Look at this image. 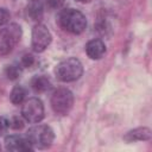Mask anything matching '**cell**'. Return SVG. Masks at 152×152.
<instances>
[{
  "mask_svg": "<svg viewBox=\"0 0 152 152\" xmlns=\"http://www.w3.org/2000/svg\"><path fill=\"white\" fill-rule=\"evenodd\" d=\"M58 23L63 30H65L66 32H70L72 34H80L87 27L86 15L75 8L63 10L59 13Z\"/></svg>",
  "mask_w": 152,
  "mask_h": 152,
  "instance_id": "1",
  "label": "cell"
},
{
  "mask_svg": "<svg viewBox=\"0 0 152 152\" xmlns=\"http://www.w3.org/2000/svg\"><path fill=\"white\" fill-rule=\"evenodd\" d=\"M55 74L57 78L62 82H74L82 76L83 65L80 59L75 57H70L61 61L56 65Z\"/></svg>",
  "mask_w": 152,
  "mask_h": 152,
  "instance_id": "2",
  "label": "cell"
},
{
  "mask_svg": "<svg viewBox=\"0 0 152 152\" xmlns=\"http://www.w3.org/2000/svg\"><path fill=\"white\" fill-rule=\"evenodd\" d=\"M26 137L36 148H48L55 140V132L49 125H34L26 132Z\"/></svg>",
  "mask_w": 152,
  "mask_h": 152,
  "instance_id": "3",
  "label": "cell"
},
{
  "mask_svg": "<svg viewBox=\"0 0 152 152\" xmlns=\"http://www.w3.org/2000/svg\"><path fill=\"white\" fill-rule=\"evenodd\" d=\"M21 38V27L20 25L12 23L4 26L0 30V57L7 56L12 52L15 45Z\"/></svg>",
  "mask_w": 152,
  "mask_h": 152,
  "instance_id": "4",
  "label": "cell"
},
{
  "mask_svg": "<svg viewBox=\"0 0 152 152\" xmlns=\"http://www.w3.org/2000/svg\"><path fill=\"white\" fill-rule=\"evenodd\" d=\"M50 103L57 115H68L74 106V95L66 88H58L52 93Z\"/></svg>",
  "mask_w": 152,
  "mask_h": 152,
  "instance_id": "5",
  "label": "cell"
},
{
  "mask_svg": "<svg viewBox=\"0 0 152 152\" xmlns=\"http://www.w3.org/2000/svg\"><path fill=\"white\" fill-rule=\"evenodd\" d=\"M44 104L38 97H30L23 102L21 116L25 121L31 124H38L44 119Z\"/></svg>",
  "mask_w": 152,
  "mask_h": 152,
  "instance_id": "6",
  "label": "cell"
},
{
  "mask_svg": "<svg viewBox=\"0 0 152 152\" xmlns=\"http://www.w3.org/2000/svg\"><path fill=\"white\" fill-rule=\"evenodd\" d=\"M52 36L49 28L44 24H37L32 28L31 46L36 52H43L51 44Z\"/></svg>",
  "mask_w": 152,
  "mask_h": 152,
  "instance_id": "7",
  "label": "cell"
},
{
  "mask_svg": "<svg viewBox=\"0 0 152 152\" xmlns=\"http://www.w3.org/2000/svg\"><path fill=\"white\" fill-rule=\"evenodd\" d=\"M5 147L7 151L11 152H28L34 148L26 135L23 137L17 134L8 135L5 138Z\"/></svg>",
  "mask_w": 152,
  "mask_h": 152,
  "instance_id": "8",
  "label": "cell"
},
{
  "mask_svg": "<svg viewBox=\"0 0 152 152\" xmlns=\"http://www.w3.org/2000/svg\"><path fill=\"white\" fill-rule=\"evenodd\" d=\"M86 52L90 59H100L106 53V45L101 39H91L86 45Z\"/></svg>",
  "mask_w": 152,
  "mask_h": 152,
  "instance_id": "9",
  "label": "cell"
},
{
  "mask_svg": "<svg viewBox=\"0 0 152 152\" xmlns=\"http://www.w3.org/2000/svg\"><path fill=\"white\" fill-rule=\"evenodd\" d=\"M152 137L151 129L148 127H138L134 129L128 131L124 135V140L127 142H134V141H147Z\"/></svg>",
  "mask_w": 152,
  "mask_h": 152,
  "instance_id": "10",
  "label": "cell"
},
{
  "mask_svg": "<svg viewBox=\"0 0 152 152\" xmlns=\"http://www.w3.org/2000/svg\"><path fill=\"white\" fill-rule=\"evenodd\" d=\"M26 11L28 17L34 20V21H39L43 18L44 14V2L43 0H28L27 6H26Z\"/></svg>",
  "mask_w": 152,
  "mask_h": 152,
  "instance_id": "11",
  "label": "cell"
},
{
  "mask_svg": "<svg viewBox=\"0 0 152 152\" xmlns=\"http://www.w3.org/2000/svg\"><path fill=\"white\" fill-rule=\"evenodd\" d=\"M50 86H51L50 80L46 76H43V75L34 76L31 80V87L36 93H45L50 88Z\"/></svg>",
  "mask_w": 152,
  "mask_h": 152,
  "instance_id": "12",
  "label": "cell"
},
{
  "mask_svg": "<svg viewBox=\"0 0 152 152\" xmlns=\"http://www.w3.org/2000/svg\"><path fill=\"white\" fill-rule=\"evenodd\" d=\"M26 95H27V91L23 86H15L10 94V99L13 104H21L25 101Z\"/></svg>",
  "mask_w": 152,
  "mask_h": 152,
  "instance_id": "13",
  "label": "cell"
},
{
  "mask_svg": "<svg viewBox=\"0 0 152 152\" xmlns=\"http://www.w3.org/2000/svg\"><path fill=\"white\" fill-rule=\"evenodd\" d=\"M20 74H21V66L15 65V64L7 65L6 69H5V75L7 76L8 80H12V81L20 77Z\"/></svg>",
  "mask_w": 152,
  "mask_h": 152,
  "instance_id": "14",
  "label": "cell"
},
{
  "mask_svg": "<svg viewBox=\"0 0 152 152\" xmlns=\"http://www.w3.org/2000/svg\"><path fill=\"white\" fill-rule=\"evenodd\" d=\"M10 127L13 129H21L24 127V118L13 116L12 119H10Z\"/></svg>",
  "mask_w": 152,
  "mask_h": 152,
  "instance_id": "15",
  "label": "cell"
},
{
  "mask_svg": "<svg viewBox=\"0 0 152 152\" xmlns=\"http://www.w3.org/2000/svg\"><path fill=\"white\" fill-rule=\"evenodd\" d=\"M34 64V57L31 55V53H25L23 57H21V61H20V65L23 68H30Z\"/></svg>",
  "mask_w": 152,
  "mask_h": 152,
  "instance_id": "16",
  "label": "cell"
},
{
  "mask_svg": "<svg viewBox=\"0 0 152 152\" xmlns=\"http://www.w3.org/2000/svg\"><path fill=\"white\" fill-rule=\"evenodd\" d=\"M10 18H11V14L8 10L5 7H0V26L6 25L10 21Z\"/></svg>",
  "mask_w": 152,
  "mask_h": 152,
  "instance_id": "17",
  "label": "cell"
},
{
  "mask_svg": "<svg viewBox=\"0 0 152 152\" xmlns=\"http://www.w3.org/2000/svg\"><path fill=\"white\" fill-rule=\"evenodd\" d=\"M64 4V0H46V5L50 10H59Z\"/></svg>",
  "mask_w": 152,
  "mask_h": 152,
  "instance_id": "18",
  "label": "cell"
},
{
  "mask_svg": "<svg viewBox=\"0 0 152 152\" xmlns=\"http://www.w3.org/2000/svg\"><path fill=\"white\" fill-rule=\"evenodd\" d=\"M8 127H10V120L6 119V118H4V116H1L0 118V134L2 132H5Z\"/></svg>",
  "mask_w": 152,
  "mask_h": 152,
  "instance_id": "19",
  "label": "cell"
},
{
  "mask_svg": "<svg viewBox=\"0 0 152 152\" xmlns=\"http://www.w3.org/2000/svg\"><path fill=\"white\" fill-rule=\"evenodd\" d=\"M77 2H81V4H87V2H90L91 0H75Z\"/></svg>",
  "mask_w": 152,
  "mask_h": 152,
  "instance_id": "20",
  "label": "cell"
},
{
  "mask_svg": "<svg viewBox=\"0 0 152 152\" xmlns=\"http://www.w3.org/2000/svg\"><path fill=\"white\" fill-rule=\"evenodd\" d=\"M0 150H1V145H0Z\"/></svg>",
  "mask_w": 152,
  "mask_h": 152,
  "instance_id": "21",
  "label": "cell"
}]
</instances>
